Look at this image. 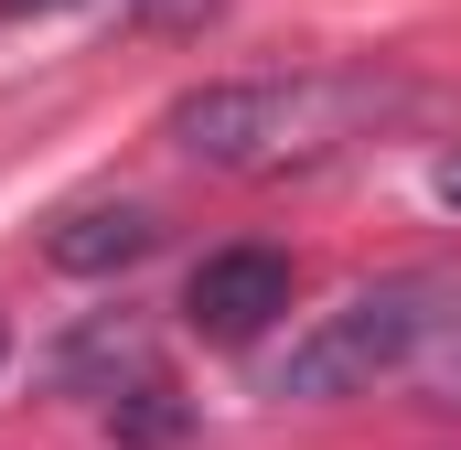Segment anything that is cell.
<instances>
[{"label":"cell","mask_w":461,"mask_h":450,"mask_svg":"<svg viewBox=\"0 0 461 450\" xmlns=\"http://www.w3.org/2000/svg\"><path fill=\"white\" fill-rule=\"evenodd\" d=\"M408 364H419V386H429L440 408H461V301H440V311H429V333H419V354H408Z\"/></svg>","instance_id":"5b68a950"},{"label":"cell","mask_w":461,"mask_h":450,"mask_svg":"<svg viewBox=\"0 0 461 450\" xmlns=\"http://www.w3.org/2000/svg\"><path fill=\"white\" fill-rule=\"evenodd\" d=\"M279 311H290V257L279 247H215L183 279V322L204 343H258Z\"/></svg>","instance_id":"3957f363"},{"label":"cell","mask_w":461,"mask_h":450,"mask_svg":"<svg viewBox=\"0 0 461 450\" xmlns=\"http://www.w3.org/2000/svg\"><path fill=\"white\" fill-rule=\"evenodd\" d=\"M429 194H440V204L461 215V150H440V161H429Z\"/></svg>","instance_id":"8992f818"},{"label":"cell","mask_w":461,"mask_h":450,"mask_svg":"<svg viewBox=\"0 0 461 450\" xmlns=\"http://www.w3.org/2000/svg\"><path fill=\"white\" fill-rule=\"evenodd\" d=\"M365 108H386L354 76H215L194 97H172V150L215 161V172H290L322 161Z\"/></svg>","instance_id":"6da1fadb"},{"label":"cell","mask_w":461,"mask_h":450,"mask_svg":"<svg viewBox=\"0 0 461 450\" xmlns=\"http://www.w3.org/2000/svg\"><path fill=\"white\" fill-rule=\"evenodd\" d=\"M429 311H440V290H429V279H386V290H354L344 311H322L312 333L290 343V364H279V397H301V408L365 397L375 375H397V364L419 354Z\"/></svg>","instance_id":"7a4b0ae2"},{"label":"cell","mask_w":461,"mask_h":450,"mask_svg":"<svg viewBox=\"0 0 461 450\" xmlns=\"http://www.w3.org/2000/svg\"><path fill=\"white\" fill-rule=\"evenodd\" d=\"M150 247H161L150 204H76V215H54V236H43V257H54L65 279H108V268H140Z\"/></svg>","instance_id":"277c9868"},{"label":"cell","mask_w":461,"mask_h":450,"mask_svg":"<svg viewBox=\"0 0 461 450\" xmlns=\"http://www.w3.org/2000/svg\"><path fill=\"white\" fill-rule=\"evenodd\" d=\"M0 11H65V0H0Z\"/></svg>","instance_id":"52a82bcc"}]
</instances>
